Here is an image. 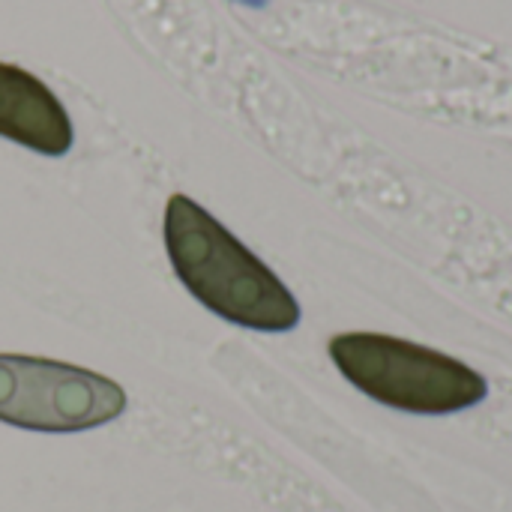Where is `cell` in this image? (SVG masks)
Here are the masks:
<instances>
[{
	"instance_id": "obj_1",
	"label": "cell",
	"mask_w": 512,
	"mask_h": 512,
	"mask_svg": "<svg viewBox=\"0 0 512 512\" xmlns=\"http://www.w3.org/2000/svg\"><path fill=\"white\" fill-rule=\"evenodd\" d=\"M165 249L189 294L219 318L261 333L300 324V303L285 282L186 195L165 204Z\"/></svg>"
},
{
	"instance_id": "obj_2",
	"label": "cell",
	"mask_w": 512,
	"mask_h": 512,
	"mask_svg": "<svg viewBox=\"0 0 512 512\" xmlns=\"http://www.w3.org/2000/svg\"><path fill=\"white\" fill-rule=\"evenodd\" d=\"M330 357L363 396L405 414H459L489 396L486 378L468 363L384 333H342Z\"/></svg>"
},
{
	"instance_id": "obj_3",
	"label": "cell",
	"mask_w": 512,
	"mask_h": 512,
	"mask_svg": "<svg viewBox=\"0 0 512 512\" xmlns=\"http://www.w3.org/2000/svg\"><path fill=\"white\" fill-rule=\"evenodd\" d=\"M126 393L90 369L0 354V423L33 432H84L117 420Z\"/></svg>"
},
{
	"instance_id": "obj_4",
	"label": "cell",
	"mask_w": 512,
	"mask_h": 512,
	"mask_svg": "<svg viewBox=\"0 0 512 512\" xmlns=\"http://www.w3.org/2000/svg\"><path fill=\"white\" fill-rule=\"evenodd\" d=\"M0 135L45 156H63L75 141L60 99L36 75L12 63H0Z\"/></svg>"
}]
</instances>
